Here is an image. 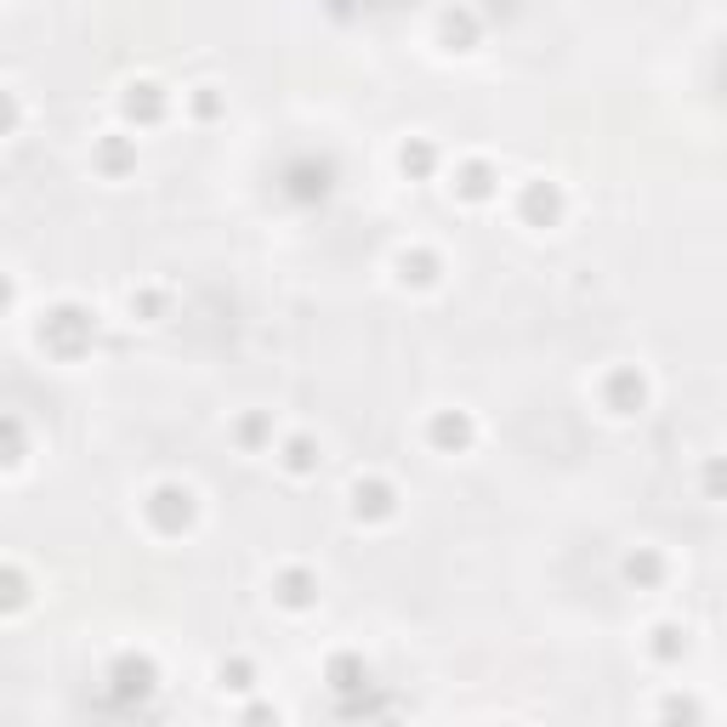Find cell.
I'll return each instance as SVG.
<instances>
[{
	"mask_svg": "<svg viewBox=\"0 0 727 727\" xmlns=\"http://www.w3.org/2000/svg\"><path fill=\"white\" fill-rule=\"evenodd\" d=\"M143 517L154 523V535L177 540V535H188V528H193V517H200V501H193L188 483H154L148 501H143Z\"/></svg>",
	"mask_w": 727,
	"mask_h": 727,
	"instance_id": "6da1fadb",
	"label": "cell"
},
{
	"mask_svg": "<svg viewBox=\"0 0 727 727\" xmlns=\"http://www.w3.org/2000/svg\"><path fill=\"white\" fill-rule=\"evenodd\" d=\"M91 336H97V318H91L86 307H75V302L52 307L46 324H41V347H52V353H63V358H75Z\"/></svg>",
	"mask_w": 727,
	"mask_h": 727,
	"instance_id": "7a4b0ae2",
	"label": "cell"
},
{
	"mask_svg": "<svg viewBox=\"0 0 727 727\" xmlns=\"http://www.w3.org/2000/svg\"><path fill=\"white\" fill-rule=\"evenodd\" d=\"M603 410L614 421H631L648 410V376L637 370V363H614V370L603 376Z\"/></svg>",
	"mask_w": 727,
	"mask_h": 727,
	"instance_id": "3957f363",
	"label": "cell"
},
{
	"mask_svg": "<svg viewBox=\"0 0 727 727\" xmlns=\"http://www.w3.org/2000/svg\"><path fill=\"white\" fill-rule=\"evenodd\" d=\"M563 211H569V200H563V188L557 182H528L523 193H517V216L528 222V227H557L563 222Z\"/></svg>",
	"mask_w": 727,
	"mask_h": 727,
	"instance_id": "277c9868",
	"label": "cell"
},
{
	"mask_svg": "<svg viewBox=\"0 0 727 727\" xmlns=\"http://www.w3.org/2000/svg\"><path fill=\"white\" fill-rule=\"evenodd\" d=\"M478 438V421L467 410H438L433 421H426V444H433L438 455H467Z\"/></svg>",
	"mask_w": 727,
	"mask_h": 727,
	"instance_id": "5b68a950",
	"label": "cell"
},
{
	"mask_svg": "<svg viewBox=\"0 0 727 727\" xmlns=\"http://www.w3.org/2000/svg\"><path fill=\"white\" fill-rule=\"evenodd\" d=\"M165 109H171V97H165L159 80H131V86L120 91V114H125L131 125H159Z\"/></svg>",
	"mask_w": 727,
	"mask_h": 727,
	"instance_id": "8992f818",
	"label": "cell"
},
{
	"mask_svg": "<svg viewBox=\"0 0 727 727\" xmlns=\"http://www.w3.org/2000/svg\"><path fill=\"white\" fill-rule=\"evenodd\" d=\"M353 517H358V523H387V517H399V489H392L387 478H358V483H353Z\"/></svg>",
	"mask_w": 727,
	"mask_h": 727,
	"instance_id": "52a82bcc",
	"label": "cell"
},
{
	"mask_svg": "<svg viewBox=\"0 0 727 727\" xmlns=\"http://www.w3.org/2000/svg\"><path fill=\"white\" fill-rule=\"evenodd\" d=\"M273 597H279L284 608H313V603H318V574H313V569H295V563L279 569V574H273Z\"/></svg>",
	"mask_w": 727,
	"mask_h": 727,
	"instance_id": "ba28073f",
	"label": "cell"
},
{
	"mask_svg": "<svg viewBox=\"0 0 727 727\" xmlns=\"http://www.w3.org/2000/svg\"><path fill=\"white\" fill-rule=\"evenodd\" d=\"M154 682H159V671H154L148 653H120L114 659V687L125 693V700H131V693H137V700H143V693H154Z\"/></svg>",
	"mask_w": 727,
	"mask_h": 727,
	"instance_id": "9c48e42d",
	"label": "cell"
},
{
	"mask_svg": "<svg viewBox=\"0 0 727 727\" xmlns=\"http://www.w3.org/2000/svg\"><path fill=\"white\" fill-rule=\"evenodd\" d=\"M455 193H460V200H472V205L494 200V171H489L483 159H467V165L455 171Z\"/></svg>",
	"mask_w": 727,
	"mask_h": 727,
	"instance_id": "30bf717a",
	"label": "cell"
},
{
	"mask_svg": "<svg viewBox=\"0 0 727 727\" xmlns=\"http://www.w3.org/2000/svg\"><path fill=\"white\" fill-rule=\"evenodd\" d=\"M131 165H137V148H131V143L120 137V131H114V137H103V143H97V171H103V177H125Z\"/></svg>",
	"mask_w": 727,
	"mask_h": 727,
	"instance_id": "8fae6325",
	"label": "cell"
},
{
	"mask_svg": "<svg viewBox=\"0 0 727 727\" xmlns=\"http://www.w3.org/2000/svg\"><path fill=\"white\" fill-rule=\"evenodd\" d=\"M329 687H336V693H358V687H370V666H363L358 653H336V659H329Z\"/></svg>",
	"mask_w": 727,
	"mask_h": 727,
	"instance_id": "7c38bea8",
	"label": "cell"
},
{
	"mask_svg": "<svg viewBox=\"0 0 727 727\" xmlns=\"http://www.w3.org/2000/svg\"><path fill=\"white\" fill-rule=\"evenodd\" d=\"M625 580L631 585H659L666 580V557H659L653 546H637L631 557H625Z\"/></svg>",
	"mask_w": 727,
	"mask_h": 727,
	"instance_id": "4fadbf2b",
	"label": "cell"
},
{
	"mask_svg": "<svg viewBox=\"0 0 727 727\" xmlns=\"http://www.w3.org/2000/svg\"><path fill=\"white\" fill-rule=\"evenodd\" d=\"M399 273H404V284H438L444 279V261L433 250H404L399 256Z\"/></svg>",
	"mask_w": 727,
	"mask_h": 727,
	"instance_id": "5bb4252c",
	"label": "cell"
},
{
	"mask_svg": "<svg viewBox=\"0 0 727 727\" xmlns=\"http://www.w3.org/2000/svg\"><path fill=\"white\" fill-rule=\"evenodd\" d=\"M648 653L659 659V666H676V659L687 653V631H682V625H653V637H648Z\"/></svg>",
	"mask_w": 727,
	"mask_h": 727,
	"instance_id": "9a60e30c",
	"label": "cell"
},
{
	"mask_svg": "<svg viewBox=\"0 0 727 727\" xmlns=\"http://www.w3.org/2000/svg\"><path fill=\"white\" fill-rule=\"evenodd\" d=\"M279 460H284V472H295V478H307V472L318 467V444H313L307 433H295V438H284V449H279Z\"/></svg>",
	"mask_w": 727,
	"mask_h": 727,
	"instance_id": "2e32d148",
	"label": "cell"
},
{
	"mask_svg": "<svg viewBox=\"0 0 727 727\" xmlns=\"http://www.w3.org/2000/svg\"><path fill=\"white\" fill-rule=\"evenodd\" d=\"M399 165H404V177H433V165H438V148L426 143V137H410L399 148Z\"/></svg>",
	"mask_w": 727,
	"mask_h": 727,
	"instance_id": "e0dca14e",
	"label": "cell"
},
{
	"mask_svg": "<svg viewBox=\"0 0 727 727\" xmlns=\"http://www.w3.org/2000/svg\"><path fill=\"white\" fill-rule=\"evenodd\" d=\"M18 608H29V574L23 569H0V614H18Z\"/></svg>",
	"mask_w": 727,
	"mask_h": 727,
	"instance_id": "ac0fdd59",
	"label": "cell"
},
{
	"mask_svg": "<svg viewBox=\"0 0 727 727\" xmlns=\"http://www.w3.org/2000/svg\"><path fill=\"white\" fill-rule=\"evenodd\" d=\"M216 687L227 693V687H234V693H245V687H256V666H250V659L245 653H234V659H222V666H216Z\"/></svg>",
	"mask_w": 727,
	"mask_h": 727,
	"instance_id": "d6986e66",
	"label": "cell"
},
{
	"mask_svg": "<svg viewBox=\"0 0 727 727\" xmlns=\"http://www.w3.org/2000/svg\"><path fill=\"white\" fill-rule=\"evenodd\" d=\"M444 41H455V52H472L478 41V18L460 7V12H444Z\"/></svg>",
	"mask_w": 727,
	"mask_h": 727,
	"instance_id": "ffe728a7",
	"label": "cell"
},
{
	"mask_svg": "<svg viewBox=\"0 0 727 727\" xmlns=\"http://www.w3.org/2000/svg\"><path fill=\"white\" fill-rule=\"evenodd\" d=\"M18 120H23L18 97H12V91H0V137H12V131H18Z\"/></svg>",
	"mask_w": 727,
	"mask_h": 727,
	"instance_id": "44dd1931",
	"label": "cell"
},
{
	"mask_svg": "<svg viewBox=\"0 0 727 727\" xmlns=\"http://www.w3.org/2000/svg\"><path fill=\"white\" fill-rule=\"evenodd\" d=\"M216 109H222V97H216V86H193V114H205V120H211Z\"/></svg>",
	"mask_w": 727,
	"mask_h": 727,
	"instance_id": "7402d4cb",
	"label": "cell"
},
{
	"mask_svg": "<svg viewBox=\"0 0 727 727\" xmlns=\"http://www.w3.org/2000/svg\"><path fill=\"white\" fill-rule=\"evenodd\" d=\"M261 433H268V421H261V415H250V421L239 426V444H245V449H256V444H261Z\"/></svg>",
	"mask_w": 727,
	"mask_h": 727,
	"instance_id": "603a6c76",
	"label": "cell"
},
{
	"mask_svg": "<svg viewBox=\"0 0 727 727\" xmlns=\"http://www.w3.org/2000/svg\"><path fill=\"white\" fill-rule=\"evenodd\" d=\"M0 307H12V279L0 273Z\"/></svg>",
	"mask_w": 727,
	"mask_h": 727,
	"instance_id": "cb8c5ba5",
	"label": "cell"
}]
</instances>
